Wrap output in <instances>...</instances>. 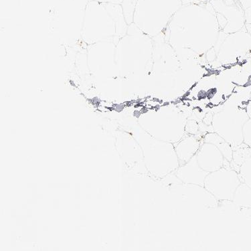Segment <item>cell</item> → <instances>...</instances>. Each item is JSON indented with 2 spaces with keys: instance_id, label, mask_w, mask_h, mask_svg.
<instances>
[{
  "instance_id": "1",
  "label": "cell",
  "mask_w": 251,
  "mask_h": 251,
  "mask_svg": "<svg viewBox=\"0 0 251 251\" xmlns=\"http://www.w3.org/2000/svg\"><path fill=\"white\" fill-rule=\"evenodd\" d=\"M243 137H245V142L249 146H251V120L247 122L243 128Z\"/></svg>"
},
{
  "instance_id": "2",
  "label": "cell",
  "mask_w": 251,
  "mask_h": 251,
  "mask_svg": "<svg viewBox=\"0 0 251 251\" xmlns=\"http://www.w3.org/2000/svg\"><path fill=\"white\" fill-rule=\"evenodd\" d=\"M234 1L241 5L244 10L251 7V0H234Z\"/></svg>"
},
{
  "instance_id": "3",
  "label": "cell",
  "mask_w": 251,
  "mask_h": 251,
  "mask_svg": "<svg viewBox=\"0 0 251 251\" xmlns=\"http://www.w3.org/2000/svg\"><path fill=\"white\" fill-rule=\"evenodd\" d=\"M91 1H97L102 3H115V4H120L124 0H91Z\"/></svg>"
},
{
  "instance_id": "4",
  "label": "cell",
  "mask_w": 251,
  "mask_h": 251,
  "mask_svg": "<svg viewBox=\"0 0 251 251\" xmlns=\"http://www.w3.org/2000/svg\"><path fill=\"white\" fill-rule=\"evenodd\" d=\"M194 0H182L183 5L189 4L190 3H192Z\"/></svg>"
},
{
  "instance_id": "5",
  "label": "cell",
  "mask_w": 251,
  "mask_h": 251,
  "mask_svg": "<svg viewBox=\"0 0 251 251\" xmlns=\"http://www.w3.org/2000/svg\"><path fill=\"white\" fill-rule=\"evenodd\" d=\"M210 1H211V0H210Z\"/></svg>"
}]
</instances>
